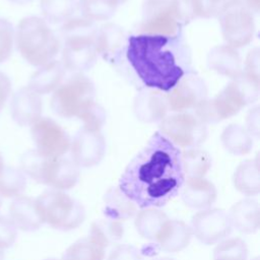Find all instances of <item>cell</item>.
<instances>
[{"instance_id":"1","label":"cell","mask_w":260,"mask_h":260,"mask_svg":"<svg viewBox=\"0 0 260 260\" xmlns=\"http://www.w3.org/2000/svg\"><path fill=\"white\" fill-rule=\"evenodd\" d=\"M184 181L181 150L157 131L128 162L118 187L139 208H156L173 199Z\"/></svg>"},{"instance_id":"2","label":"cell","mask_w":260,"mask_h":260,"mask_svg":"<svg viewBox=\"0 0 260 260\" xmlns=\"http://www.w3.org/2000/svg\"><path fill=\"white\" fill-rule=\"evenodd\" d=\"M171 39L140 34L127 40V60L147 88L168 92L185 75L184 68L169 47Z\"/></svg>"},{"instance_id":"3","label":"cell","mask_w":260,"mask_h":260,"mask_svg":"<svg viewBox=\"0 0 260 260\" xmlns=\"http://www.w3.org/2000/svg\"><path fill=\"white\" fill-rule=\"evenodd\" d=\"M259 96V81L244 72L233 78L214 98L205 99L194 108V115L204 124H215L237 115Z\"/></svg>"},{"instance_id":"4","label":"cell","mask_w":260,"mask_h":260,"mask_svg":"<svg viewBox=\"0 0 260 260\" xmlns=\"http://www.w3.org/2000/svg\"><path fill=\"white\" fill-rule=\"evenodd\" d=\"M14 41L21 57L35 67L55 60L60 51V40L48 22L39 16L22 18L16 27Z\"/></svg>"},{"instance_id":"5","label":"cell","mask_w":260,"mask_h":260,"mask_svg":"<svg viewBox=\"0 0 260 260\" xmlns=\"http://www.w3.org/2000/svg\"><path fill=\"white\" fill-rule=\"evenodd\" d=\"M20 170L37 183L60 191L73 188L80 176L79 168L72 159L63 156L47 157L36 149L21 155Z\"/></svg>"},{"instance_id":"6","label":"cell","mask_w":260,"mask_h":260,"mask_svg":"<svg viewBox=\"0 0 260 260\" xmlns=\"http://www.w3.org/2000/svg\"><path fill=\"white\" fill-rule=\"evenodd\" d=\"M44 223L59 231L77 229L85 219L83 205L63 191L49 189L36 198Z\"/></svg>"},{"instance_id":"7","label":"cell","mask_w":260,"mask_h":260,"mask_svg":"<svg viewBox=\"0 0 260 260\" xmlns=\"http://www.w3.org/2000/svg\"><path fill=\"white\" fill-rule=\"evenodd\" d=\"M93 82L83 73H73L61 83L51 99V108L59 117L70 119L79 114L94 102Z\"/></svg>"},{"instance_id":"8","label":"cell","mask_w":260,"mask_h":260,"mask_svg":"<svg viewBox=\"0 0 260 260\" xmlns=\"http://www.w3.org/2000/svg\"><path fill=\"white\" fill-rule=\"evenodd\" d=\"M217 15L222 37L228 45L237 49L250 44L255 32V21L244 0L224 1Z\"/></svg>"},{"instance_id":"9","label":"cell","mask_w":260,"mask_h":260,"mask_svg":"<svg viewBox=\"0 0 260 260\" xmlns=\"http://www.w3.org/2000/svg\"><path fill=\"white\" fill-rule=\"evenodd\" d=\"M159 132L177 147H199L207 137L206 124L194 114L179 112L159 121Z\"/></svg>"},{"instance_id":"10","label":"cell","mask_w":260,"mask_h":260,"mask_svg":"<svg viewBox=\"0 0 260 260\" xmlns=\"http://www.w3.org/2000/svg\"><path fill=\"white\" fill-rule=\"evenodd\" d=\"M174 16L171 0H144L139 30L144 35L178 38L181 29Z\"/></svg>"},{"instance_id":"11","label":"cell","mask_w":260,"mask_h":260,"mask_svg":"<svg viewBox=\"0 0 260 260\" xmlns=\"http://www.w3.org/2000/svg\"><path fill=\"white\" fill-rule=\"evenodd\" d=\"M36 150L47 157H62L69 149L71 140L67 132L53 119L40 118L30 128Z\"/></svg>"},{"instance_id":"12","label":"cell","mask_w":260,"mask_h":260,"mask_svg":"<svg viewBox=\"0 0 260 260\" xmlns=\"http://www.w3.org/2000/svg\"><path fill=\"white\" fill-rule=\"evenodd\" d=\"M192 235L204 245L217 244L232 233L228 212L221 208H207L196 212L191 218Z\"/></svg>"},{"instance_id":"13","label":"cell","mask_w":260,"mask_h":260,"mask_svg":"<svg viewBox=\"0 0 260 260\" xmlns=\"http://www.w3.org/2000/svg\"><path fill=\"white\" fill-rule=\"evenodd\" d=\"M207 96V87L204 80L194 74L184 75L166 95L168 109L173 112H185L194 109Z\"/></svg>"},{"instance_id":"14","label":"cell","mask_w":260,"mask_h":260,"mask_svg":"<svg viewBox=\"0 0 260 260\" xmlns=\"http://www.w3.org/2000/svg\"><path fill=\"white\" fill-rule=\"evenodd\" d=\"M71 159L78 168L99 165L106 154V140L101 131L81 128L71 141Z\"/></svg>"},{"instance_id":"15","label":"cell","mask_w":260,"mask_h":260,"mask_svg":"<svg viewBox=\"0 0 260 260\" xmlns=\"http://www.w3.org/2000/svg\"><path fill=\"white\" fill-rule=\"evenodd\" d=\"M43 101L41 95L24 86L16 90L10 101L12 120L19 126H31L42 116Z\"/></svg>"},{"instance_id":"16","label":"cell","mask_w":260,"mask_h":260,"mask_svg":"<svg viewBox=\"0 0 260 260\" xmlns=\"http://www.w3.org/2000/svg\"><path fill=\"white\" fill-rule=\"evenodd\" d=\"M127 37L124 29L116 23H105L96 30L94 50L109 63L118 62L127 47Z\"/></svg>"},{"instance_id":"17","label":"cell","mask_w":260,"mask_h":260,"mask_svg":"<svg viewBox=\"0 0 260 260\" xmlns=\"http://www.w3.org/2000/svg\"><path fill=\"white\" fill-rule=\"evenodd\" d=\"M183 202L193 209H207L215 202L217 190L205 178H187L181 188Z\"/></svg>"},{"instance_id":"18","label":"cell","mask_w":260,"mask_h":260,"mask_svg":"<svg viewBox=\"0 0 260 260\" xmlns=\"http://www.w3.org/2000/svg\"><path fill=\"white\" fill-rule=\"evenodd\" d=\"M191 228L180 219H168L156 235L154 242L159 250L169 253L180 252L190 243Z\"/></svg>"},{"instance_id":"19","label":"cell","mask_w":260,"mask_h":260,"mask_svg":"<svg viewBox=\"0 0 260 260\" xmlns=\"http://www.w3.org/2000/svg\"><path fill=\"white\" fill-rule=\"evenodd\" d=\"M136 117L143 122L161 121L167 114L166 95L153 88H144L138 92L133 105Z\"/></svg>"},{"instance_id":"20","label":"cell","mask_w":260,"mask_h":260,"mask_svg":"<svg viewBox=\"0 0 260 260\" xmlns=\"http://www.w3.org/2000/svg\"><path fill=\"white\" fill-rule=\"evenodd\" d=\"M8 214L15 228L22 232H35L44 223L36 199L28 196L15 197L9 205Z\"/></svg>"},{"instance_id":"21","label":"cell","mask_w":260,"mask_h":260,"mask_svg":"<svg viewBox=\"0 0 260 260\" xmlns=\"http://www.w3.org/2000/svg\"><path fill=\"white\" fill-rule=\"evenodd\" d=\"M209 69L220 75L235 78L242 74V59L236 48L230 45L213 47L207 54Z\"/></svg>"},{"instance_id":"22","label":"cell","mask_w":260,"mask_h":260,"mask_svg":"<svg viewBox=\"0 0 260 260\" xmlns=\"http://www.w3.org/2000/svg\"><path fill=\"white\" fill-rule=\"evenodd\" d=\"M260 207L257 200L245 198L236 202L228 212L233 228L242 234H254L260 225Z\"/></svg>"},{"instance_id":"23","label":"cell","mask_w":260,"mask_h":260,"mask_svg":"<svg viewBox=\"0 0 260 260\" xmlns=\"http://www.w3.org/2000/svg\"><path fill=\"white\" fill-rule=\"evenodd\" d=\"M65 75V68L58 60H53L40 67L30 77L27 87L38 94H48L54 91Z\"/></svg>"},{"instance_id":"24","label":"cell","mask_w":260,"mask_h":260,"mask_svg":"<svg viewBox=\"0 0 260 260\" xmlns=\"http://www.w3.org/2000/svg\"><path fill=\"white\" fill-rule=\"evenodd\" d=\"M98 27L84 17H71L63 22L60 35L64 45H93Z\"/></svg>"},{"instance_id":"25","label":"cell","mask_w":260,"mask_h":260,"mask_svg":"<svg viewBox=\"0 0 260 260\" xmlns=\"http://www.w3.org/2000/svg\"><path fill=\"white\" fill-rule=\"evenodd\" d=\"M96 57L93 45H64L61 63L73 73H83L93 67Z\"/></svg>"},{"instance_id":"26","label":"cell","mask_w":260,"mask_h":260,"mask_svg":"<svg viewBox=\"0 0 260 260\" xmlns=\"http://www.w3.org/2000/svg\"><path fill=\"white\" fill-rule=\"evenodd\" d=\"M103 211L107 218L121 221L134 216L137 212V206L119 187H111L104 196Z\"/></svg>"},{"instance_id":"27","label":"cell","mask_w":260,"mask_h":260,"mask_svg":"<svg viewBox=\"0 0 260 260\" xmlns=\"http://www.w3.org/2000/svg\"><path fill=\"white\" fill-rule=\"evenodd\" d=\"M235 188L246 196H255L260 192L258 158L246 159L236 169L233 176Z\"/></svg>"},{"instance_id":"28","label":"cell","mask_w":260,"mask_h":260,"mask_svg":"<svg viewBox=\"0 0 260 260\" xmlns=\"http://www.w3.org/2000/svg\"><path fill=\"white\" fill-rule=\"evenodd\" d=\"M220 140L224 149L235 155L247 154L253 147L252 136L246 128L236 123H232L223 129Z\"/></svg>"},{"instance_id":"29","label":"cell","mask_w":260,"mask_h":260,"mask_svg":"<svg viewBox=\"0 0 260 260\" xmlns=\"http://www.w3.org/2000/svg\"><path fill=\"white\" fill-rule=\"evenodd\" d=\"M168 219V215L155 207L141 208L135 214L134 225L140 237L154 241L162 224Z\"/></svg>"},{"instance_id":"30","label":"cell","mask_w":260,"mask_h":260,"mask_svg":"<svg viewBox=\"0 0 260 260\" xmlns=\"http://www.w3.org/2000/svg\"><path fill=\"white\" fill-rule=\"evenodd\" d=\"M182 168L187 178H204L209 171L212 159L210 154L199 147L187 148L181 151Z\"/></svg>"},{"instance_id":"31","label":"cell","mask_w":260,"mask_h":260,"mask_svg":"<svg viewBox=\"0 0 260 260\" xmlns=\"http://www.w3.org/2000/svg\"><path fill=\"white\" fill-rule=\"evenodd\" d=\"M105 248L91 237H84L70 245L61 260H104Z\"/></svg>"},{"instance_id":"32","label":"cell","mask_w":260,"mask_h":260,"mask_svg":"<svg viewBox=\"0 0 260 260\" xmlns=\"http://www.w3.org/2000/svg\"><path fill=\"white\" fill-rule=\"evenodd\" d=\"M124 228L121 221L113 219H99L91 223L89 237L96 241L103 248L122 239Z\"/></svg>"},{"instance_id":"33","label":"cell","mask_w":260,"mask_h":260,"mask_svg":"<svg viewBox=\"0 0 260 260\" xmlns=\"http://www.w3.org/2000/svg\"><path fill=\"white\" fill-rule=\"evenodd\" d=\"M44 19L50 23L65 22L72 17L77 7L76 0H40Z\"/></svg>"},{"instance_id":"34","label":"cell","mask_w":260,"mask_h":260,"mask_svg":"<svg viewBox=\"0 0 260 260\" xmlns=\"http://www.w3.org/2000/svg\"><path fill=\"white\" fill-rule=\"evenodd\" d=\"M26 188V177L17 168L5 166L0 172V195L5 198L20 196Z\"/></svg>"},{"instance_id":"35","label":"cell","mask_w":260,"mask_h":260,"mask_svg":"<svg viewBox=\"0 0 260 260\" xmlns=\"http://www.w3.org/2000/svg\"><path fill=\"white\" fill-rule=\"evenodd\" d=\"M77 6L82 16L93 22L110 19L117 10V6L108 0H79Z\"/></svg>"},{"instance_id":"36","label":"cell","mask_w":260,"mask_h":260,"mask_svg":"<svg viewBox=\"0 0 260 260\" xmlns=\"http://www.w3.org/2000/svg\"><path fill=\"white\" fill-rule=\"evenodd\" d=\"M248 247L241 238L220 241L213 250V260H247Z\"/></svg>"},{"instance_id":"37","label":"cell","mask_w":260,"mask_h":260,"mask_svg":"<svg viewBox=\"0 0 260 260\" xmlns=\"http://www.w3.org/2000/svg\"><path fill=\"white\" fill-rule=\"evenodd\" d=\"M105 109L95 102L88 105L77 117L83 124L82 128L91 131H101L106 122Z\"/></svg>"},{"instance_id":"38","label":"cell","mask_w":260,"mask_h":260,"mask_svg":"<svg viewBox=\"0 0 260 260\" xmlns=\"http://www.w3.org/2000/svg\"><path fill=\"white\" fill-rule=\"evenodd\" d=\"M15 30L12 23L5 18H0V64L11 55L14 45Z\"/></svg>"},{"instance_id":"39","label":"cell","mask_w":260,"mask_h":260,"mask_svg":"<svg viewBox=\"0 0 260 260\" xmlns=\"http://www.w3.org/2000/svg\"><path fill=\"white\" fill-rule=\"evenodd\" d=\"M171 5L174 16L181 26L196 19L192 0H171Z\"/></svg>"},{"instance_id":"40","label":"cell","mask_w":260,"mask_h":260,"mask_svg":"<svg viewBox=\"0 0 260 260\" xmlns=\"http://www.w3.org/2000/svg\"><path fill=\"white\" fill-rule=\"evenodd\" d=\"M17 237V229L9 217L0 215V249L6 250L13 246Z\"/></svg>"},{"instance_id":"41","label":"cell","mask_w":260,"mask_h":260,"mask_svg":"<svg viewBox=\"0 0 260 260\" xmlns=\"http://www.w3.org/2000/svg\"><path fill=\"white\" fill-rule=\"evenodd\" d=\"M193 9L197 17L210 18L217 15L221 4L216 3L214 0H192Z\"/></svg>"},{"instance_id":"42","label":"cell","mask_w":260,"mask_h":260,"mask_svg":"<svg viewBox=\"0 0 260 260\" xmlns=\"http://www.w3.org/2000/svg\"><path fill=\"white\" fill-rule=\"evenodd\" d=\"M259 53H260V50L257 47L249 51L245 60L244 71H243L246 75H248L249 77L257 81H259V76H260V69H259L260 54Z\"/></svg>"},{"instance_id":"43","label":"cell","mask_w":260,"mask_h":260,"mask_svg":"<svg viewBox=\"0 0 260 260\" xmlns=\"http://www.w3.org/2000/svg\"><path fill=\"white\" fill-rule=\"evenodd\" d=\"M108 260H142V258L134 246L123 244L112 250Z\"/></svg>"},{"instance_id":"44","label":"cell","mask_w":260,"mask_h":260,"mask_svg":"<svg viewBox=\"0 0 260 260\" xmlns=\"http://www.w3.org/2000/svg\"><path fill=\"white\" fill-rule=\"evenodd\" d=\"M246 130L248 133L255 138L259 137L260 134V112H259V106H255L247 114L246 119Z\"/></svg>"},{"instance_id":"45","label":"cell","mask_w":260,"mask_h":260,"mask_svg":"<svg viewBox=\"0 0 260 260\" xmlns=\"http://www.w3.org/2000/svg\"><path fill=\"white\" fill-rule=\"evenodd\" d=\"M12 83L7 74L0 71V111L4 107L11 92Z\"/></svg>"},{"instance_id":"46","label":"cell","mask_w":260,"mask_h":260,"mask_svg":"<svg viewBox=\"0 0 260 260\" xmlns=\"http://www.w3.org/2000/svg\"><path fill=\"white\" fill-rule=\"evenodd\" d=\"M246 6L252 13H259L260 10V0H244Z\"/></svg>"},{"instance_id":"47","label":"cell","mask_w":260,"mask_h":260,"mask_svg":"<svg viewBox=\"0 0 260 260\" xmlns=\"http://www.w3.org/2000/svg\"><path fill=\"white\" fill-rule=\"evenodd\" d=\"M9 1L12 2V3H15V4H21V5H23V4H27V3L31 2L32 0H9Z\"/></svg>"},{"instance_id":"48","label":"cell","mask_w":260,"mask_h":260,"mask_svg":"<svg viewBox=\"0 0 260 260\" xmlns=\"http://www.w3.org/2000/svg\"><path fill=\"white\" fill-rule=\"evenodd\" d=\"M108 1H110L111 3H113L114 5H116L117 7H118V5L123 4L124 2H126V0H108Z\"/></svg>"},{"instance_id":"49","label":"cell","mask_w":260,"mask_h":260,"mask_svg":"<svg viewBox=\"0 0 260 260\" xmlns=\"http://www.w3.org/2000/svg\"><path fill=\"white\" fill-rule=\"evenodd\" d=\"M5 167V165H4V159H3V156H2V154L0 153V172L3 170V168Z\"/></svg>"},{"instance_id":"50","label":"cell","mask_w":260,"mask_h":260,"mask_svg":"<svg viewBox=\"0 0 260 260\" xmlns=\"http://www.w3.org/2000/svg\"><path fill=\"white\" fill-rule=\"evenodd\" d=\"M152 260H175V259L171 258V257H158V258H154Z\"/></svg>"},{"instance_id":"51","label":"cell","mask_w":260,"mask_h":260,"mask_svg":"<svg viewBox=\"0 0 260 260\" xmlns=\"http://www.w3.org/2000/svg\"><path fill=\"white\" fill-rule=\"evenodd\" d=\"M4 257H5V254H4V251L0 249V260H4Z\"/></svg>"},{"instance_id":"52","label":"cell","mask_w":260,"mask_h":260,"mask_svg":"<svg viewBox=\"0 0 260 260\" xmlns=\"http://www.w3.org/2000/svg\"><path fill=\"white\" fill-rule=\"evenodd\" d=\"M216 3H218V4H222L223 2H224V0H214Z\"/></svg>"},{"instance_id":"53","label":"cell","mask_w":260,"mask_h":260,"mask_svg":"<svg viewBox=\"0 0 260 260\" xmlns=\"http://www.w3.org/2000/svg\"><path fill=\"white\" fill-rule=\"evenodd\" d=\"M44 260H57L55 258H47V259H44Z\"/></svg>"},{"instance_id":"54","label":"cell","mask_w":260,"mask_h":260,"mask_svg":"<svg viewBox=\"0 0 260 260\" xmlns=\"http://www.w3.org/2000/svg\"><path fill=\"white\" fill-rule=\"evenodd\" d=\"M1 205H2V197L0 195V207H1Z\"/></svg>"},{"instance_id":"55","label":"cell","mask_w":260,"mask_h":260,"mask_svg":"<svg viewBox=\"0 0 260 260\" xmlns=\"http://www.w3.org/2000/svg\"><path fill=\"white\" fill-rule=\"evenodd\" d=\"M251 260H259V258H258V257H255V258H253V259H251Z\"/></svg>"}]
</instances>
